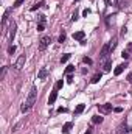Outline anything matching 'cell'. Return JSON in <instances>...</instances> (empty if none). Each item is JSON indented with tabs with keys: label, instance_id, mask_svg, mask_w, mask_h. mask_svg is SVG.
Masks as SVG:
<instances>
[{
	"label": "cell",
	"instance_id": "cell-1",
	"mask_svg": "<svg viewBox=\"0 0 132 134\" xmlns=\"http://www.w3.org/2000/svg\"><path fill=\"white\" fill-rule=\"evenodd\" d=\"M36 97H37V89L36 87H31V90H30V94H28V98L25 100V103L22 104V109H20L23 114L33 109V106H34V103H36Z\"/></svg>",
	"mask_w": 132,
	"mask_h": 134
},
{
	"label": "cell",
	"instance_id": "cell-2",
	"mask_svg": "<svg viewBox=\"0 0 132 134\" xmlns=\"http://www.w3.org/2000/svg\"><path fill=\"white\" fill-rule=\"evenodd\" d=\"M50 42H51L50 36H42L41 41H39V50H45V48L50 45Z\"/></svg>",
	"mask_w": 132,
	"mask_h": 134
},
{
	"label": "cell",
	"instance_id": "cell-3",
	"mask_svg": "<svg viewBox=\"0 0 132 134\" xmlns=\"http://www.w3.org/2000/svg\"><path fill=\"white\" fill-rule=\"evenodd\" d=\"M110 45H109V42L107 44H104V47L101 48V53H100V59H106V58H107L109 55H110Z\"/></svg>",
	"mask_w": 132,
	"mask_h": 134
},
{
	"label": "cell",
	"instance_id": "cell-4",
	"mask_svg": "<svg viewBox=\"0 0 132 134\" xmlns=\"http://www.w3.org/2000/svg\"><path fill=\"white\" fill-rule=\"evenodd\" d=\"M98 111H100L101 114H109V112L112 111V104H109V103H106V104H100V106H98Z\"/></svg>",
	"mask_w": 132,
	"mask_h": 134
},
{
	"label": "cell",
	"instance_id": "cell-5",
	"mask_svg": "<svg viewBox=\"0 0 132 134\" xmlns=\"http://www.w3.org/2000/svg\"><path fill=\"white\" fill-rule=\"evenodd\" d=\"M25 66V55H20L19 58H17V61H16V69H17V70H20V69H22V67Z\"/></svg>",
	"mask_w": 132,
	"mask_h": 134
},
{
	"label": "cell",
	"instance_id": "cell-6",
	"mask_svg": "<svg viewBox=\"0 0 132 134\" xmlns=\"http://www.w3.org/2000/svg\"><path fill=\"white\" fill-rule=\"evenodd\" d=\"M84 37H86V33H84V31H76V33H73V39L75 41H84Z\"/></svg>",
	"mask_w": 132,
	"mask_h": 134
},
{
	"label": "cell",
	"instance_id": "cell-7",
	"mask_svg": "<svg viewBox=\"0 0 132 134\" xmlns=\"http://www.w3.org/2000/svg\"><path fill=\"white\" fill-rule=\"evenodd\" d=\"M126 62H124V64H120V66H117V67H115V70H113V73L115 75H117V77H118V75H121L123 73V70H124L126 69Z\"/></svg>",
	"mask_w": 132,
	"mask_h": 134
},
{
	"label": "cell",
	"instance_id": "cell-8",
	"mask_svg": "<svg viewBox=\"0 0 132 134\" xmlns=\"http://www.w3.org/2000/svg\"><path fill=\"white\" fill-rule=\"evenodd\" d=\"M48 75V70L45 69V67H42L39 70V73H37V79H45V77Z\"/></svg>",
	"mask_w": 132,
	"mask_h": 134
},
{
	"label": "cell",
	"instance_id": "cell-9",
	"mask_svg": "<svg viewBox=\"0 0 132 134\" xmlns=\"http://www.w3.org/2000/svg\"><path fill=\"white\" fill-rule=\"evenodd\" d=\"M56 98H58V92H56V89H54L51 94H50V97H48V104H53L54 101H56Z\"/></svg>",
	"mask_w": 132,
	"mask_h": 134
},
{
	"label": "cell",
	"instance_id": "cell-10",
	"mask_svg": "<svg viewBox=\"0 0 132 134\" xmlns=\"http://www.w3.org/2000/svg\"><path fill=\"white\" fill-rule=\"evenodd\" d=\"M71 126H73V123H71V122H67V123H65V125H64V126H62V133H64V134L70 133Z\"/></svg>",
	"mask_w": 132,
	"mask_h": 134
},
{
	"label": "cell",
	"instance_id": "cell-11",
	"mask_svg": "<svg viewBox=\"0 0 132 134\" xmlns=\"http://www.w3.org/2000/svg\"><path fill=\"white\" fill-rule=\"evenodd\" d=\"M44 3H45V2H44V0H39V2H36V3H34V5H33V6H31V11H36V10H39V8H41V6H44Z\"/></svg>",
	"mask_w": 132,
	"mask_h": 134
},
{
	"label": "cell",
	"instance_id": "cell-12",
	"mask_svg": "<svg viewBox=\"0 0 132 134\" xmlns=\"http://www.w3.org/2000/svg\"><path fill=\"white\" fill-rule=\"evenodd\" d=\"M110 67H112V61H110V59H107V61L104 62V66H103V70H104V72H109V70H110Z\"/></svg>",
	"mask_w": 132,
	"mask_h": 134
},
{
	"label": "cell",
	"instance_id": "cell-13",
	"mask_svg": "<svg viewBox=\"0 0 132 134\" xmlns=\"http://www.w3.org/2000/svg\"><path fill=\"white\" fill-rule=\"evenodd\" d=\"M100 79H101V73H96V75H93V77H92L90 83H92V84H96V83L100 81Z\"/></svg>",
	"mask_w": 132,
	"mask_h": 134
},
{
	"label": "cell",
	"instance_id": "cell-14",
	"mask_svg": "<svg viewBox=\"0 0 132 134\" xmlns=\"http://www.w3.org/2000/svg\"><path fill=\"white\" fill-rule=\"evenodd\" d=\"M14 36H16V23L12 22V25H11V31H10V39L12 41V39H14Z\"/></svg>",
	"mask_w": 132,
	"mask_h": 134
},
{
	"label": "cell",
	"instance_id": "cell-15",
	"mask_svg": "<svg viewBox=\"0 0 132 134\" xmlns=\"http://www.w3.org/2000/svg\"><path fill=\"white\" fill-rule=\"evenodd\" d=\"M84 109H86V104H78V106H76V109H75V114H81V112H82Z\"/></svg>",
	"mask_w": 132,
	"mask_h": 134
},
{
	"label": "cell",
	"instance_id": "cell-16",
	"mask_svg": "<svg viewBox=\"0 0 132 134\" xmlns=\"http://www.w3.org/2000/svg\"><path fill=\"white\" fill-rule=\"evenodd\" d=\"M92 122L95 123V125H98V123H101V122H103V117H100V115H93Z\"/></svg>",
	"mask_w": 132,
	"mask_h": 134
},
{
	"label": "cell",
	"instance_id": "cell-17",
	"mask_svg": "<svg viewBox=\"0 0 132 134\" xmlns=\"http://www.w3.org/2000/svg\"><path fill=\"white\" fill-rule=\"evenodd\" d=\"M109 45H110V52H113L115 47H117V37H113V39L109 42Z\"/></svg>",
	"mask_w": 132,
	"mask_h": 134
},
{
	"label": "cell",
	"instance_id": "cell-18",
	"mask_svg": "<svg viewBox=\"0 0 132 134\" xmlns=\"http://www.w3.org/2000/svg\"><path fill=\"white\" fill-rule=\"evenodd\" d=\"M45 22H47V19H45L44 14H39V16H37V23H45Z\"/></svg>",
	"mask_w": 132,
	"mask_h": 134
},
{
	"label": "cell",
	"instance_id": "cell-19",
	"mask_svg": "<svg viewBox=\"0 0 132 134\" xmlns=\"http://www.w3.org/2000/svg\"><path fill=\"white\" fill-rule=\"evenodd\" d=\"M73 72H75V66H71V64H70V66H67L65 73H67V75H70V73H73Z\"/></svg>",
	"mask_w": 132,
	"mask_h": 134
},
{
	"label": "cell",
	"instance_id": "cell-20",
	"mask_svg": "<svg viewBox=\"0 0 132 134\" xmlns=\"http://www.w3.org/2000/svg\"><path fill=\"white\" fill-rule=\"evenodd\" d=\"M62 86H64V81H62V79H59V81L56 83V86H54V89H56V90H58V89H61V87H62Z\"/></svg>",
	"mask_w": 132,
	"mask_h": 134
},
{
	"label": "cell",
	"instance_id": "cell-21",
	"mask_svg": "<svg viewBox=\"0 0 132 134\" xmlns=\"http://www.w3.org/2000/svg\"><path fill=\"white\" fill-rule=\"evenodd\" d=\"M69 59H70V55H69V53H65V55L61 58V62H67Z\"/></svg>",
	"mask_w": 132,
	"mask_h": 134
},
{
	"label": "cell",
	"instance_id": "cell-22",
	"mask_svg": "<svg viewBox=\"0 0 132 134\" xmlns=\"http://www.w3.org/2000/svg\"><path fill=\"white\" fill-rule=\"evenodd\" d=\"M45 30V23H37V31H44Z\"/></svg>",
	"mask_w": 132,
	"mask_h": 134
},
{
	"label": "cell",
	"instance_id": "cell-23",
	"mask_svg": "<svg viewBox=\"0 0 132 134\" xmlns=\"http://www.w3.org/2000/svg\"><path fill=\"white\" fill-rule=\"evenodd\" d=\"M121 56L124 58V59H127V58H129V52H127V50H123V53H121Z\"/></svg>",
	"mask_w": 132,
	"mask_h": 134
},
{
	"label": "cell",
	"instance_id": "cell-24",
	"mask_svg": "<svg viewBox=\"0 0 132 134\" xmlns=\"http://www.w3.org/2000/svg\"><path fill=\"white\" fill-rule=\"evenodd\" d=\"M23 2H25V0H16V2H14V6L17 8V6H20V5H22Z\"/></svg>",
	"mask_w": 132,
	"mask_h": 134
},
{
	"label": "cell",
	"instance_id": "cell-25",
	"mask_svg": "<svg viewBox=\"0 0 132 134\" xmlns=\"http://www.w3.org/2000/svg\"><path fill=\"white\" fill-rule=\"evenodd\" d=\"M82 61H84V64H89V66H90V64H92V59H90V58H87V56H86V58H84V59H82Z\"/></svg>",
	"mask_w": 132,
	"mask_h": 134
},
{
	"label": "cell",
	"instance_id": "cell-26",
	"mask_svg": "<svg viewBox=\"0 0 132 134\" xmlns=\"http://www.w3.org/2000/svg\"><path fill=\"white\" fill-rule=\"evenodd\" d=\"M14 52H16V47H14V45H11V47L8 48V53H10V55H12Z\"/></svg>",
	"mask_w": 132,
	"mask_h": 134
},
{
	"label": "cell",
	"instance_id": "cell-27",
	"mask_svg": "<svg viewBox=\"0 0 132 134\" xmlns=\"http://www.w3.org/2000/svg\"><path fill=\"white\" fill-rule=\"evenodd\" d=\"M64 41H65V33H62V34H61V36H59V42H61V44H62V42H64Z\"/></svg>",
	"mask_w": 132,
	"mask_h": 134
},
{
	"label": "cell",
	"instance_id": "cell-28",
	"mask_svg": "<svg viewBox=\"0 0 132 134\" xmlns=\"http://www.w3.org/2000/svg\"><path fill=\"white\" fill-rule=\"evenodd\" d=\"M5 73H6V67H3V69H2V75H0V78H5Z\"/></svg>",
	"mask_w": 132,
	"mask_h": 134
},
{
	"label": "cell",
	"instance_id": "cell-29",
	"mask_svg": "<svg viewBox=\"0 0 132 134\" xmlns=\"http://www.w3.org/2000/svg\"><path fill=\"white\" fill-rule=\"evenodd\" d=\"M67 83H73V75H69V77H67Z\"/></svg>",
	"mask_w": 132,
	"mask_h": 134
},
{
	"label": "cell",
	"instance_id": "cell-30",
	"mask_svg": "<svg viewBox=\"0 0 132 134\" xmlns=\"http://www.w3.org/2000/svg\"><path fill=\"white\" fill-rule=\"evenodd\" d=\"M89 14H90V11H89V10H84V11H82V16H84V17H87Z\"/></svg>",
	"mask_w": 132,
	"mask_h": 134
},
{
	"label": "cell",
	"instance_id": "cell-31",
	"mask_svg": "<svg viewBox=\"0 0 132 134\" xmlns=\"http://www.w3.org/2000/svg\"><path fill=\"white\" fill-rule=\"evenodd\" d=\"M58 112L61 114V112H67V108H58Z\"/></svg>",
	"mask_w": 132,
	"mask_h": 134
},
{
	"label": "cell",
	"instance_id": "cell-32",
	"mask_svg": "<svg viewBox=\"0 0 132 134\" xmlns=\"http://www.w3.org/2000/svg\"><path fill=\"white\" fill-rule=\"evenodd\" d=\"M71 20H73V22H75V20H78V12H75V14L71 16Z\"/></svg>",
	"mask_w": 132,
	"mask_h": 134
},
{
	"label": "cell",
	"instance_id": "cell-33",
	"mask_svg": "<svg viewBox=\"0 0 132 134\" xmlns=\"http://www.w3.org/2000/svg\"><path fill=\"white\" fill-rule=\"evenodd\" d=\"M126 79H127V81H129V83H132V72H131L129 75H127V78H126Z\"/></svg>",
	"mask_w": 132,
	"mask_h": 134
},
{
	"label": "cell",
	"instance_id": "cell-34",
	"mask_svg": "<svg viewBox=\"0 0 132 134\" xmlns=\"http://www.w3.org/2000/svg\"><path fill=\"white\" fill-rule=\"evenodd\" d=\"M127 52H132V42L127 44Z\"/></svg>",
	"mask_w": 132,
	"mask_h": 134
},
{
	"label": "cell",
	"instance_id": "cell-35",
	"mask_svg": "<svg viewBox=\"0 0 132 134\" xmlns=\"http://www.w3.org/2000/svg\"><path fill=\"white\" fill-rule=\"evenodd\" d=\"M113 111H115V112H121V111H123V108H115Z\"/></svg>",
	"mask_w": 132,
	"mask_h": 134
},
{
	"label": "cell",
	"instance_id": "cell-36",
	"mask_svg": "<svg viewBox=\"0 0 132 134\" xmlns=\"http://www.w3.org/2000/svg\"><path fill=\"white\" fill-rule=\"evenodd\" d=\"M86 134H92V129H87V131H86Z\"/></svg>",
	"mask_w": 132,
	"mask_h": 134
}]
</instances>
